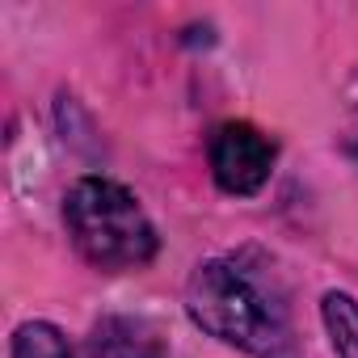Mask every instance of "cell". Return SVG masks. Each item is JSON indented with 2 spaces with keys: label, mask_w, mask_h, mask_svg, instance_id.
<instances>
[{
  "label": "cell",
  "mask_w": 358,
  "mask_h": 358,
  "mask_svg": "<svg viewBox=\"0 0 358 358\" xmlns=\"http://www.w3.org/2000/svg\"><path fill=\"white\" fill-rule=\"evenodd\" d=\"M64 224L80 257L97 270H139L156 257V228L110 177H80L64 194Z\"/></svg>",
  "instance_id": "7a4b0ae2"
},
{
  "label": "cell",
  "mask_w": 358,
  "mask_h": 358,
  "mask_svg": "<svg viewBox=\"0 0 358 358\" xmlns=\"http://www.w3.org/2000/svg\"><path fill=\"white\" fill-rule=\"evenodd\" d=\"M186 312L199 329L253 358H295L282 308L232 262H203L190 274Z\"/></svg>",
  "instance_id": "6da1fadb"
},
{
  "label": "cell",
  "mask_w": 358,
  "mask_h": 358,
  "mask_svg": "<svg viewBox=\"0 0 358 358\" xmlns=\"http://www.w3.org/2000/svg\"><path fill=\"white\" fill-rule=\"evenodd\" d=\"M274 143L249 122H224L211 135V173L224 194H257L270 182Z\"/></svg>",
  "instance_id": "3957f363"
},
{
  "label": "cell",
  "mask_w": 358,
  "mask_h": 358,
  "mask_svg": "<svg viewBox=\"0 0 358 358\" xmlns=\"http://www.w3.org/2000/svg\"><path fill=\"white\" fill-rule=\"evenodd\" d=\"M93 345L101 358H164L156 333L143 320H101Z\"/></svg>",
  "instance_id": "277c9868"
},
{
  "label": "cell",
  "mask_w": 358,
  "mask_h": 358,
  "mask_svg": "<svg viewBox=\"0 0 358 358\" xmlns=\"http://www.w3.org/2000/svg\"><path fill=\"white\" fill-rule=\"evenodd\" d=\"M13 358H76V350L68 345V337L47 324V320H30L17 329L13 337Z\"/></svg>",
  "instance_id": "8992f818"
},
{
  "label": "cell",
  "mask_w": 358,
  "mask_h": 358,
  "mask_svg": "<svg viewBox=\"0 0 358 358\" xmlns=\"http://www.w3.org/2000/svg\"><path fill=\"white\" fill-rule=\"evenodd\" d=\"M320 320L337 358H358V303L345 291H329L320 299Z\"/></svg>",
  "instance_id": "5b68a950"
}]
</instances>
